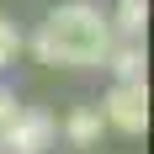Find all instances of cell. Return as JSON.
Returning <instances> with one entry per match:
<instances>
[{
    "mask_svg": "<svg viewBox=\"0 0 154 154\" xmlns=\"http://www.w3.org/2000/svg\"><path fill=\"white\" fill-rule=\"evenodd\" d=\"M112 48V21L101 16L96 0H64L43 16V27L32 37L37 64L53 69H101Z\"/></svg>",
    "mask_w": 154,
    "mask_h": 154,
    "instance_id": "cell-1",
    "label": "cell"
},
{
    "mask_svg": "<svg viewBox=\"0 0 154 154\" xmlns=\"http://www.w3.org/2000/svg\"><path fill=\"white\" fill-rule=\"evenodd\" d=\"M101 117L122 138H143L149 133V85L143 80H117L106 91V101H101Z\"/></svg>",
    "mask_w": 154,
    "mask_h": 154,
    "instance_id": "cell-2",
    "label": "cell"
},
{
    "mask_svg": "<svg viewBox=\"0 0 154 154\" xmlns=\"http://www.w3.org/2000/svg\"><path fill=\"white\" fill-rule=\"evenodd\" d=\"M53 143H59V117L43 106H21L11 117V128L0 133L5 154H53Z\"/></svg>",
    "mask_w": 154,
    "mask_h": 154,
    "instance_id": "cell-3",
    "label": "cell"
},
{
    "mask_svg": "<svg viewBox=\"0 0 154 154\" xmlns=\"http://www.w3.org/2000/svg\"><path fill=\"white\" fill-rule=\"evenodd\" d=\"M101 133H106L101 106H75L69 117H64V138L75 143V149H96V143H101Z\"/></svg>",
    "mask_w": 154,
    "mask_h": 154,
    "instance_id": "cell-4",
    "label": "cell"
},
{
    "mask_svg": "<svg viewBox=\"0 0 154 154\" xmlns=\"http://www.w3.org/2000/svg\"><path fill=\"white\" fill-rule=\"evenodd\" d=\"M106 21H112V37H143V27H149V0H122Z\"/></svg>",
    "mask_w": 154,
    "mask_h": 154,
    "instance_id": "cell-5",
    "label": "cell"
},
{
    "mask_svg": "<svg viewBox=\"0 0 154 154\" xmlns=\"http://www.w3.org/2000/svg\"><path fill=\"white\" fill-rule=\"evenodd\" d=\"M21 48H27V37H21V27H16L11 16H0V69H11Z\"/></svg>",
    "mask_w": 154,
    "mask_h": 154,
    "instance_id": "cell-6",
    "label": "cell"
},
{
    "mask_svg": "<svg viewBox=\"0 0 154 154\" xmlns=\"http://www.w3.org/2000/svg\"><path fill=\"white\" fill-rule=\"evenodd\" d=\"M16 112H21V101H16V91L5 85V80H0V133L11 128V117H16Z\"/></svg>",
    "mask_w": 154,
    "mask_h": 154,
    "instance_id": "cell-7",
    "label": "cell"
},
{
    "mask_svg": "<svg viewBox=\"0 0 154 154\" xmlns=\"http://www.w3.org/2000/svg\"><path fill=\"white\" fill-rule=\"evenodd\" d=\"M0 154H5V149H0Z\"/></svg>",
    "mask_w": 154,
    "mask_h": 154,
    "instance_id": "cell-8",
    "label": "cell"
}]
</instances>
